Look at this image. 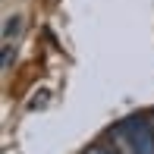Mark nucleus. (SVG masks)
<instances>
[{"mask_svg": "<svg viewBox=\"0 0 154 154\" xmlns=\"http://www.w3.org/2000/svg\"><path fill=\"white\" fill-rule=\"evenodd\" d=\"M120 129L129 135V142L135 145L138 154H154V126L145 116H126L120 123Z\"/></svg>", "mask_w": 154, "mask_h": 154, "instance_id": "1", "label": "nucleus"}, {"mask_svg": "<svg viewBox=\"0 0 154 154\" xmlns=\"http://www.w3.org/2000/svg\"><path fill=\"white\" fill-rule=\"evenodd\" d=\"M110 138H113V148L120 151V154H138V151H135V145L129 142V135H126V132L120 129V126H116V129L110 132Z\"/></svg>", "mask_w": 154, "mask_h": 154, "instance_id": "2", "label": "nucleus"}, {"mask_svg": "<svg viewBox=\"0 0 154 154\" xmlns=\"http://www.w3.org/2000/svg\"><path fill=\"white\" fill-rule=\"evenodd\" d=\"M19 29H22V19L19 16H10L6 19V25H3V44H13V35H19Z\"/></svg>", "mask_w": 154, "mask_h": 154, "instance_id": "3", "label": "nucleus"}, {"mask_svg": "<svg viewBox=\"0 0 154 154\" xmlns=\"http://www.w3.org/2000/svg\"><path fill=\"white\" fill-rule=\"evenodd\" d=\"M13 66V44H3V72Z\"/></svg>", "mask_w": 154, "mask_h": 154, "instance_id": "4", "label": "nucleus"}, {"mask_svg": "<svg viewBox=\"0 0 154 154\" xmlns=\"http://www.w3.org/2000/svg\"><path fill=\"white\" fill-rule=\"evenodd\" d=\"M82 154H120L116 148H101V145H94V148H88V151H82Z\"/></svg>", "mask_w": 154, "mask_h": 154, "instance_id": "5", "label": "nucleus"}, {"mask_svg": "<svg viewBox=\"0 0 154 154\" xmlns=\"http://www.w3.org/2000/svg\"><path fill=\"white\" fill-rule=\"evenodd\" d=\"M148 120H151V126H154V113H151V116H148Z\"/></svg>", "mask_w": 154, "mask_h": 154, "instance_id": "6", "label": "nucleus"}]
</instances>
